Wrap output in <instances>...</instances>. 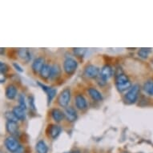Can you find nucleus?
Wrapping results in <instances>:
<instances>
[{"label": "nucleus", "mask_w": 153, "mask_h": 153, "mask_svg": "<svg viewBox=\"0 0 153 153\" xmlns=\"http://www.w3.org/2000/svg\"><path fill=\"white\" fill-rule=\"evenodd\" d=\"M115 82L116 88L120 92L128 91L132 86L128 75H125L123 71H116L115 75Z\"/></svg>", "instance_id": "nucleus-1"}, {"label": "nucleus", "mask_w": 153, "mask_h": 153, "mask_svg": "<svg viewBox=\"0 0 153 153\" xmlns=\"http://www.w3.org/2000/svg\"><path fill=\"white\" fill-rule=\"evenodd\" d=\"M140 93V87L139 84H134L124 95V101L128 104H133L137 101Z\"/></svg>", "instance_id": "nucleus-2"}, {"label": "nucleus", "mask_w": 153, "mask_h": 153, "mask_svg": "<svg viewBox=\"0 0 153 153\" xmlns=\"http://www.w3.org/2000/svg\"><path fill=\"white\" fill-rule=\"evenodd\" d=\"M78 62L72 57H67L63 63V69L67 75H72L78 68Z\"/></svg>", "instance_id": "nucleus-3"}, {"label": "nucleus", "mask_w": 153, "mask_h": 153, "mask_svg": "<svg viewBox=\"0 0 153 153\" xmlns=\"http://www.w3.org/2000/svg\"><path fill=\"white\" fill-rule=\"evenodd\" d=\"M71 98V89L69 88H66L59 95L57 102H58L59 105L60 106V107L66 108H68L69 103H70Z\"/></svg>", "instance_id": "nucleus-4"}, {"label": "nucleus", "mask_w": 153, "mask_h": 153, "mask_svg": "<svg viewBox=\"0 0 153 153\" xmlns=\"http://www.w3.org/2000/svg\"><path fill=\"white\" fill-rule=\"evenodd\" d=\"M4 144H5L6 148L10 152H14L17 150L18 148L20 147V144L19 143V141L16 139V137L13 136H9L5 139L4 141Z\"/></svg>", "instance_id": "nucleus-5"}, {"label": "nucleus", "mask_w": 153, "mask_h": 153, "mask_svg": "<svg viewBox=\"0 0 153 153\" xmlns=\"http://www.w3.org/2000/svg\"><path fill=\"white\" fill-rule=\"evenodd\" d=\"M83 73H84V75L88 78L97 79V77L100 75V69L98 67L93 65V64H89V65L85 67Z\"/></svg>", "instance_id": "nucleus-6"}, {"label": "nucleus", "mask_w": 153, "mask_h": 153, "mask_svg": "<svg viewBox=\"0 0 153 153\" xmlns=\"http://www.w3.org/2000/svg\"><path fill=\"white\" fill-rule=\"evenodd\" d=\"M75 105L77 109L80 111L86 110L88 108V102L83 95L79 93L75 97Z\"/></svg>", "instance_id": "nucleus-7"}, {"label": "nucleus", "mask_w": 153, "mask_h": 153, "mask_svg": "<svg viewBox=\"0 0 153 153\" xmlns=\"http://www.w3.org/2000/svg\"><path fill=\"white\" fill-rule=\"evenodd\" d=\"M45 59L43 57H37L35 58L33 61L32 64H31V69H32L33 72L35 74H39L40 71L44 65H45Z\"/></svg>", "instance_id": "nucleus-8"}, {"label": "nucleus", "mask_w": 153, "mask_h": 153, "mask_svg": "<svg viewBox=\"0 0 153 153\" xmlns=\"http://www.w3.org/2000/svg\"><path fill=\"white\" fill-rule=\"evenodd\" d=\"M64 114H65V118L67 119V120L68 122H71V123L75 122L78 118V114H77L76 110L73 107H71V106L65 108Z\"/></svg>", "instance_id": "nucleus-9"}, {"label": "nucleus", "mask_w": 153, "mask_h": 153, "mask_svg": "<svg viewBox=\"0 0 153 153\" xmlns=\"http://www.w3.org/2000/svg\"><path fill=\"white\" fill-rule=\"evenodd\" d=\"M61 74H62V69L61 67L58 63H54L51 65V74L49 79L51 81L57 80L59 78H60Z\"/></svg>", "instance_id": "nucleus-10"}, {"label": "nucleus", "mask_w": 153, "mask_h": 153, "mask_svg": "<svg viewBox=\"0 0 153 153\" xmlns=\"http://www.w3.org/2000/svg\"><path fill=\"white\" fill-rule=\"evenodd\" d=\"M61 131H62V128L59 125H58V124H50V125L48 126V135L53 140L58 138L59 136L60 135Z\"/></svg>", "instance_id": "nucleus-11"}, {"label": "nucleus", "mask_w": 153, "mask_h": 153, "mask_svg": "<svg viewBox=\"0 0 153 153\" xmlns=\"http://www.w3.org/2000/svg\"><path fill=\"white\" fill-rule=\"evenodd\" d=\"M113 75V69L109 64H105L104 66L102 67L100 69V76L106 81H108L109 79Z\"/></svg>", "instance_id": "nucleus-12"}, {"label": "nucleus", "mask_w": 153, "mask_h": 153, "mask_svg": "<svg viewBox=\"0 0 153 153\" xmlns=\"http://www.w3.org/2000/svg\"><path fill=\"white\" fill-rule=\"evenodd\" d=\"M5 95L10 100H15L18 95L17 87L14 84H9L5 89Z\"/></svg>", "instance_id": "nucleus-13"}, {"label": "nucleus", "mask_w": 153, "mask_h": 153, "mask_svg": "<svg viewBox=\"0 0 153 153\" xmlns=\"http://www.w3.org/2000/svg\"><path fill=\"white\" fill-rule=\"evenodd\" d=\"M51 116L53 119V120L55 121L56 123H60L65 118V114L64 111L59 108H53L51 111Z\"/></svg>", "instance_id": "nucleus-14"}, {"label": "nucleus", "mask_w": 153, "mask_h": 153, "mask_svg": "<svg viewBox=\"0 0 153 153\" xmlns=\"http://www.w3.org/2000/svg\"><path fill=\"white\" fill-rule=\"evenodd\" d=\"M88 94H89V95H90L91 98L94 101H96V102H101V101L103 100L102 93H101L99 90H97L96 88H89L88 89Z\"/></svg>", "instance_id": "nucleus-15"}, {"label": "nucleus", "mask_w": 153, "mask_h": 153, "mask_svg": "<svg viewBox=\"0 0 153 153\" xmlns=\"http://www.w3.org/2000/svg\"><path fill=\"white\" fill-rule=\"evenodd\" d=\"M6 130L10 134V136H13L15 137V136H17V133L19 132L18 123L7 121V123H6Z\"/></svg>", "instance_id": "nucleus-16"}, {"label": "nucleus", "mask_w": 153, "mask_h": 153, "mask_svg": "<svg viewBox=\"0 0 153 153\" xmlns=\"http://www.w3.org/2000/svg\"><path fill=\"white\" fill-rule=\"evenodd\" d=\"M19 57L25 63H29L31 59V54L27 48H20L18 50Z\"/></svg>", "instance_id": "nucleus-17"}, {"label": "nucleus", "mask_w": 153, "mask_h": 153, "mask_svg": "<svg viewBox=\"0 0 153 153\" xmlns=\"http://www.w3.org/2000/svg\"><path fill=\"white\" fill-rule=\"evenodd\" d=\"M12 111L14 112L16 117L19 119V120L23 121L26 120L27 117V114H26V111L23 110V108H21L19 106H15L12 109Z\"/></svg>", "instance_id": "nucleus-18"}, {"label": "nucleus", "mask_w": 153, "mask_h": 153, "mask_svg": "<svg viewBox=\"0 0 153 153\" xmlns=\"http://www.w3.org/2000/svg\"><path fill=\"white\" fill-rule=\"evenodd\" d=\"M36 148V152L37 153H48V147L47 145V143H45V141L43 140H39L36 143L35 146Z\"/></svg>", "instance_id": "nucleus-19"}, {"label": "nucleus", "mask_w": 153, "mask_h": 153, "mask_svg": "<svg viewBox=\"0 0 153 153\" xmlns=\"http://www.w3.org/2000/svg\"><path fill=\"white\" fill-rule=\"evenodd\" d=\"M51 65L46 63L45 65L43 66L42 70L39 72V76L43 79H48L50 77L51 74Z\"/></svg>", "instance_id": "nucleus-20"}, {"label": "nucleus", "mask_w": 153, "mask_h": 153, "mask_svg": "<svg viewBox=\"0 0 153 153\" xmlns=\"http://www.w3.org/2000/svg\"><path fill=\"white\" fill-rule=\"evenodd\" d=\"M143 89L148 95L153 96V79L147 80L143 83Z\"/></svg>", "instance_id": "nucleus-21"}, {"label": "nucleus", "mask_w": 153, "mask_h": 153, "mask_svg": "<svg viewBox=\"0 0 153 153\" xmlns=\"http://www.w3.org/2000/svg\"><path fill=\"white\" fill-rule=\"evenodd\" d=\"M56 93H57V89L55 88H51V87L48 89V91L46 92L47 98H48V106H50V104L55 97V95H56Z\"/></svg>", "instance_id": "nucleus-22"}, {"label": "nucleus", "mask_w": 153, "mask_h": 153, "mask_svg": "<svg viewBox=\"0 0 153 153\" xmlns=\"http://www.w3.org/2000/svg\"><path fill=\"white\" fill-rule=\"evenodd\" d=\"M18 101H19V106L21 108H23V110L27 111V102H26L25 95L20 93L19 95H18Z\"/></svg>", "instance_id": "nucleus-23"}, {"label": "nucleus", "mask_w": 153, "mask_h": 153, "mask_svg": "<svg viewBox=\"0 0 153 153\" xmlns=\"http://www.w3.org/2000/svg\"><path fill=\"white\" fill-rule=\"evenodd\" d=\"M5 118L7 119V121H10V122H15V123H18L19 121V119L16 117L14 112L12 111H6L5 113Z\"/></svg>", "instance_id": "nucleus-24"}, {"label": "nucleus", "mask_w": 153, "mask_h": 153, "mask_svg": "<svg viewBox=\"0 0 153 153\" xmlns=\"http://www.w3.org/2000/svg\"><path fill=\"white\" fill-rule=\"evenodd\" d=\"M151 51L150 48H140L138 51V55L142 59H147Z\"/></svg>", "instance_id": "nucleus-25"}, {"label": "nucleus", "mask_w": 153, "mask_h": 153, "mask_svg": "<svg viewBox=\"0 0 153 153\" xmlns=\"http://www.w3.org/2000/svg\"><path fill=\"white\" fill-rule=\"evenodd\" d=\"M8 71H9V67H8L7 64L3 63V62H1L0 63V72H1V75H6Z\"/></svg>", "instance_id": "nucleus-26"}, {"label": "nucleus", "mask_w": 153, "mask_h": 153, "mask_svg": "<svg viewBox=\"0 0 153 153\" xmlns=\"http://www.w3.org/2000/svg\"><path fill=\"white\" fill-rule=\"evenodd\" d=\"M28 103H29V106H30V110L35 111L36 108H35V99L33 97L32 95H30L28 97Z\"/></svg>", "instance_id": "nucleus-27"}, {"label": "nucleus", "mask_w": 153, "mask_h": 153, "mask_svg": "<svg viewBox=\"0 0 153 153\" xmlns=\"http://www.w3.org/2000/svg\"><path fill=\"white\" fill-rule=\"evenodd\" d=\"M86 50L83 48H74V52L77 56H82L83 57L84 55Z\"/></svg>", "instance_id": "nucleus-28"}, {"label": "nucleus", "mask_w": 153, "mask_h": 153, "mask_svg": "<svg viewBox=\"0 0 153 153\" xmlns=\"http://www.w3.org/2000/svg\"><path fill=\"white\" fill-rule=\"evenodd\" d=\"M96 80H97V83L99 84V86H100V87H103V86L107 84V81L105 79H103V78H101L100 75L97 77Z\"/></svg>", "instance_id": "nucleus-29"}, {"label": "nucleus", "mask_w": 153, "mask_h": 153, "mask_svg": "<svg viewBox=\"0 0 153 153\" xmlns=\"http://www.w3.org/2000/svg\"><path fill=\"white\" fill-rule=\"evenodd\" d=\"M37 83H38V85L39 86V87H40V88H42V90H43V91H44V92H45V93L47 92V91H48V89L50 88V87H49V86L46 85V84H44V83H40V82H37Z\"/></svg>", "instance_id": "nucleus-30"}, {"label": "nucleus", "mask_w": 153, "mask_h": 153, "mask_svg": "<svg viewBox=\"0 0 153 153\" xmlns=\"http://www.w3.org/2000/svg\"><path fill=\"white\" fill-rule=\"evenodd\" d=\"M13 67H14L15 70L17 71H19V72H23V68H22V67H21V66L19 65V63H13Z\"/></svg>", "instance_id": "nucleus-31"}, {"label": "nucleus", "mask_w": 153, "mask_h": 153, "mask_svg": "<svg viewBox=\"0 0 153 153\" xmlns=\"http://www.w3.org/2000/svg\"><path fill=\"white\" fill-rule=\"evenodd\" d=\"M13 153H25V148H23V146L20 145V147Z\"/></svg>", "instance_id": "nucleus-32"}, {"label": "nucleus", "mask_w": 153, "mask_h": 153, "mask_svg": "<svg viewBox=\"0 0 153 153\" xmlns=\"http://www.w3.org/2000/svg\"><path fill=\"white\" fill-rule=\"evenodd\" d=\"M4 81H6V78L4 77V75H2V76H1V83H4Z\"/></svg>", "instance_id": "nucleus-33"}, {"label": "nucleus", "mask_w": 153, "mask_h": 153, "mask_svg": "<svg viewBox=\"0 0 153 153\" xmlns=\"http://www.w3.org/2000/svg\"><path fill=\"white\" fill-rule=\"evenodd\" d=\"M71 153H80L79 151H74V152H71Z\"/></svg>", "instance_id": "nucleus-34"}, {"label": "nucleus", "mask_w": 153, "mask_h": 153, "mask_svg": "<svg viewBox=\"0 0 153 153\" xmlns=\"http://www.w3.org/2000/svg\"><path fill=\"white\" fill-rule=\"evenodd\" d=\"M124 153H127V152H124Z\"/></svg>", "instance_id": "nucleus-35"}, {"label": "nucleus", "mask_w": 153, "mask_h": 153, "mask_svg": "<svg viewBox=\"0 0 153 153\" xmlns=\"http://www.w3.org/2000/svg\"><path fill=\"white\" fill-rule=\"evenodd\" d=\"M140 153H141V152H140Z\"/></svg>", "instance_id": "nucleus-36"}]
</instances>
